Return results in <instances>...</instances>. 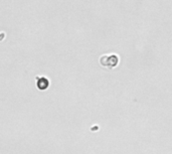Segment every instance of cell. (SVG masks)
Returning a JSON list of instances; mask_svg holds the SVG:
<instances>
[{
	"label": "cell",
	"instance_id": "obj_1",
	"mask_svg": "<svg viewBox=\"0 0 172 154\" xmlns=\"http://www.w3.org/2000/svg\"><path fill=\"white\" fill-rule=\"evenodd\" d=\"M100 64L103 66H106V68L113 69L115 66H117L119 64V56L114 54H111L109 56L105 55L100 59Z\"/></svg>",
	"mask_w": 172,
	"mask_h": 154
},
{
	"label": "cell",
	"instance_id": "obj_2",
	"mask_svg": "<svg viewBox=\"0 0 172 154\" xmlns=\"http://www.w3.org/2000/svg\"><path fill=\"white\" fill-rule=\"evenodd\" d=\"M38 79V84H37V88L40 89V90H45L49 88V80L46 78H37Z\"/></svg>",
	"mask_w": 172,
	"mask_h": 154
}]
</instances>
